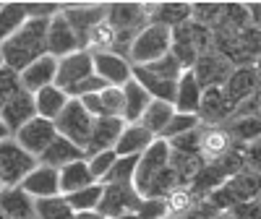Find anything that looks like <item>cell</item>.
<instances>
[{"label":"cell","mask_w":261,"mask_h":219,"mask_svg":"<svg viewBox=\"0 0 261 219\" xmlns=\"http://www.w3.org/2000/svg\"><path fill=\"white\" fill-rule=\"evenodd\" d=\"M170 144L165 139H154V144L139 157L134 188L141 199H167L175 188H186L178 183L175 172L170 167Z\"/></svg>","instance_id":"cell-1"},{"label":"cell","mask_w":261,"mask_h":219,"mask_svg":"<svg viewBox=\"0 0 261 219\" xmlns=\"http://www.w3.org/2000/svg\"><path fill=\"white\" fill-rule=\"evenodd\" d=\"M196 128H201L199 115H183V113H175V115H172V120L167 123V128L162 130V136H160V139L172 141V139H178V136L191 133V130H196Z\"/></svg>","instance_id":"cell-36"},{"label":"cell","mask_w":261,"mask_h":219,"mask_svg":"<svg viewBox=\"0 0 261 219\" xmlns=\"http://www.w3.org/2000/svg\"><path fill=\"white\" fill-rule=\"evenodd\" d=\"M92 123H94V118L84 110V104L79 99H71L68 104H65L63 113L58 115L55 130H58V136L68 139L79 149H86V144H89V133H92Z\"/></svg>","instance_id":"cell-6"},{"label":"cell","mask_w":261,"mask_h":219,"mask_svg":"<svg viewBox=\"0 0 261 219\" xmlns=\"http://www.w3.org/2000/svg\"><path fill=\"white\" fill-rule=\"evenodd\" d=\"M165 219H178V216H165Z\"/></svg>","instance_id":"cell-51"},{"label":"cell","mask_w":261,"mask_h":219,"mask_svg":"<svg viewBox=\"0 0 261 219\" xmlns=\"http://www.w3.org/2000/svg\"><path fill=\"white\" fill-rule=\"evenodd\" d=\"M89 76H94V60H92V52L89 50H79L68 58H60L58 60V76H55V86L60 92L68 94L71 99V92L81 81H86Z\"/></svg>","instance_id":"cell-9"},{"label":"cell","mask_w":261,"mask_h":219,"mask_svg":"<svg viewBox=\"0 0 261 219\" xmlns=\"http://www.w3.org/2000/svg\"><path fill=\"white\" fill-rule=\"evenodd\" d=\"M256 199H261V175H256L251 170H241L238 175H232L230 180H225L220 188L206 196V201L222 214L238 204L256 201Z\"/></svg>","instance_id":"cell-3"},{"label":"cell","mask_w":261,"mask_h":219,"mask_svg":"<svg viewBox=\"0 0 261 219\" xmlns=\"http://www.w3.org/2000/svg\"><path fill=\"white\" fill-rule=\"evenodd\" d=\"M125 128L123 118H97L92 123V133H89V144H86V157L99 154V151H113L120 133Z\"/></svg>","instance_id":"cell-16"},{"label":"cell","mask_w":261,"mask_h":219,"mask_svg":"<svg viewBox=\"0 0 261 219\" xmlns=\"http://www.w3.org/2000/svg\"><path fill=\"white\" fill-rule=\"evenodd\" d=\"M21 188H24L34 201H39V199H53V196H60V178H58V170L37 162V167H34V170L27 175V178H24Z\"/></svg>","instance_id":"cell-19"},{"label":"cell","mask_w":261,"mask_h":219,"mask_svg":"<svg viewBox=\"0 0 261 219\" xmlns=\"http://www.w3.org/2000/svg\"><path fill=\"white\" fill-rule=\"evenodd\" d=\"M6 139H11V133H8V128L3 125V120H0V141H6Z\"/></svg>","instance_id":"cell-47"},{"label":"cell","mask_w":261,"mask_h":219,"mask_svg":"<svg viewBox=\"0 0 261 219\" xmlns=\"http://www.w3.org/2000/svg\"><path fill=\"white\" fill-rule=\"evenodd\" d=\"M79 50H81V42H79L73 26L68 24V18L60 11L58 16H53L47 21V55L60 60V58H68Z\"/></svg>","instance_id":"cell-14"},{"label":"cell","mask_w":261,"mask_h":219,"mask_svg":"<svg viewBox=\"0 0 261 219\" xmlns=\"http://www.w3.org/2000/svg\"><path fill=\"white\" fill-rule=\"evenodd\" d=\"M24 6H27L29 18H53L63 11L58 3H24Z\"/></svg>","instance_id":"cell-44"},{"label":"cell","mask_w":261,"mask_h":219,"mask_svg":"<svg viewBox=\"0 0 261 219\" xmlns=\"http://www.w3.org/2000/svg\"><path fill=\"white\" fill-rule=\"evenodd\" d=\"M21 92H24V86H21V76L3 65V71H0V110H3Z\"/></svg>","instance_id":"cell-39"},{"label":"cell","mask_w":261,"mask_h":219,"mask_svg":"<svg viewBox=\"0 0 261 219\" xmlns=\"http://www.w3.org/2000/svg\"><path fill=\"white\" fill-rule=\"evenodd\" d=\"M134 214L139 219H165V216H170V209H167L165 199H141Z\"/></svg>","instance_id":"cell-41"},{"label":"cell","mask_w":261,"mask_h":219,"mask_svg":"<svg viewBox=\"0 0 261 219\" xmlns=\"http://www.w3.org/2000/svg\"><path fill=\"white\" fill-rule=\"evenodd\" d=\"M34 219H76V211L65 201V196L34 201Z\"/></svg>","instance_id":"cell-33"},{"label":"cell","mask_w":261,"mask_h":219,"mask_svg":"<svg viewBox=\"0 0 261 219\" xmlns=\"http://www.w3.org/2000/svg\"><path fill=\"white\" fill-rule=\"evenodd\" d=\"M34 167H37V159L27 154L16 144L13 136L0 141V180H3V185H21Z\"/></svg>","instance_id":"cell-7"},{"label":"cell","mask_w":261,"mask_h":219,"mask_svg":"<svg viewBox=\"0 0 261 219\" xmlns=\"http://www.w3.org/2000/svg\"><path fill=\"white\" fill-rule=\"evenodd\" d=\"M151 97L141 89V86L130 78L125 86H123V120L125 123H139L144 110L149 107Z\"/></svg>","instance_id":"cell-31"},{"label":"cell","mask_w":261,"mask_h":219,"mask_svg":"<svg viewBox=\"0 0 261 219\" xmlns=\"http://www.w3.org/2000/svg\"><path fill=\"white\" fill-rule=\"evenodd\" d=\"M27 6L24 3H0V45L8 42L21 26L27 24Z\"/></svg>","instance_id":"cell-32"},{"label":"cell","mask_w":261,"mask_h":219,"mask_svg":"<svg viewBox=\"0 0 261 219\" xmlns=\"http://www.w3.org/2000/svg\"><path fill=\"white\" fill-rule=\"evenodd\" d=\"M0 214L6 219H34V199L21 185H6L0 190Z\"/></svg>","instance_id":"cell-22"},{"label":"cell","mask_w":261,"mask_h":219,"mask_svg":"<svg viewBox=\"0 0 261 219\" xmlns=\"http://www.w3.org/2000/svg\"><path fill=\"white\" fill-rule=\"evenodd\" d=\"M151 144H154V136H151L149 130H144L139 123H125L113 151L118 157H141Z\"/></svg>","instance_id":"cell-25"},{"label":"cell","mask_w":261,"mask_h":219,"mask_svg":"<svg viewBox=\"0 0 261 219\" xmlns=\"http://www.w3.org/2000/svg\"><path fill=\"white\" fill-rule=\"evenodd\" d=\"M144 68L149 73H154L157 78H165V81H178L183 76V65L178 63V58L172 52L160 58V60H154V63H149V65H144Z\"/></svg>","instance_id":"cell-38"},{"label":"cell","mask_w":261,"mask_h":219,"mask_svg":"<svg viewBox=\"0 0 261 219\" xmlns=\"http://www.w3.org/2000/svg\"><path fill=\"white\" fill-rule=\"evenodd\" d=\"M212 29L196 24V21H186L183 26L172 29V47L170 52L178 58V63L183 65V71H191L193 63L199 60L206 50H212Z\"/></svg>","instance_id":"cell-4"},{"label":"cell","mask_w":261,"mask_h":219,"mask_svg":"<svg viewBox=\"0 0 261 219\" xmlns=\"http://www.w3.org/2000/svg\"><path fill=\"white\" fill-rule=\"evenodd\" d=\"M3 188H6V185H3V180H0V190H3Z\"/></svg>","instance_id":"cell-50"},{"label":"cell","mask_w":261,"mask_h":219,"mask_svg":"<svg viewBox=\"0 0 261 219\" xmlns=\"http://www.w3.org/2000/svg\"><path fill=\"white\" fill-rule=\"evenodd\" d=\"M118 219H139L136 214H123V216H118Z\"/></svg>","instance_id":"cell-48"},{"label":"cell","mask_w":261,"mask_h":219,"mask_svg":"<svg viewBox=\"0 0 261 219\" xmlns=\"http://www.w3.org/2000/svg\"><path fill=\"white\" fill-rule=\"evenodd\" d=\"M222 13H225L222 3H191V18L196 21V24L206 26V29H212L214 24H220Z\"/></svg>","instance_id":"cell-37"},{"label":"cell","mask_w":261,"mask_h":219,"mask_svg":"<svg viewBox=\"0 0 261 219\" xmlns=\"http://www.w3.org/2000/svg\"><path fill=\"white\" fill-rule=\"evenodd\" d=\"M139 201H141V196L136 193L134 185H105L97 211L107 219H118L123 214H134Z\"/></svg>","instance_id":"cell-13"},{"label":"cell","mask_w":261,"mask_h":219,"mask_svg":"<svg viewBox=\"0 0 261 219\" xmlns=\"http://www.w3.org/2000/svg\"><path fill=\"white\" fill-rule=\"evenodd\" d=\"M63 16L73 26L81 50H92L97 34L105 26V6H68L63 8Z\"/></svg>","instance_id":"cell-8"},{"label":"cell","mask_w":261,"mask_h":219,"mask_svg":"<svg viewBox=\"0 0 261 219\" xmlns=\"http://www.w3.org/2000/svg\"><path fill=\"white\" fill-rule=\"evenodd\" d=\"M76 219H107V216H102L99 211H84V214H76Z\"/></svg>","instance_id":"cell-46"},{"label":"cell","mask_w":261,"mask_h":219,"mask_svg":"<svg viewBox=\"0 0 261 219\" xmlns=\"http://www.w3.org/2000/svg\"><path fill=\"white\" fill-rule=\"evenodd\" d=\"M34 118H37V107H34V94H29V92L16 94L3 110H0V120H3V125L8 128L11 136Z\"/></svg>","instance_id":"cell-20"},{"label":"cell","mask_w":261,"mask_h":219,"mask_svg":"<svg viewBox=\"0 0 261 219\" xmlns=\"http://www.w3.org/2000/svg\"><path fill=\"white\" fill-rule=\"evenodd\" d=\"M92 60H94V76H99L107 86L123 89V86L134 78V65H130V60L118 55V52L97 50V52H92Z\"/></svg>","instance_id":"cell-12"},{"label":"cell","mask_w":261,"mask_h":219,"mask_svg":"<svg viewBox=\"0 0 261 219\" xmlns=\"http://www.w3.org/2000/svg\"><path fill=\"white\" fill-rule=\"evenodd\" d=\"M235 115V107L227 102L222 89H204L201 107H199V120L201 125H225Z\"/></svg>","instance_id":"cell-21"},{"label":"cell","mask_w":261,"mask_h":219,"mask_svg":"<svg viewBox=\"0 0 261 219\" xmlns=\"http://www.w3.org/2000/svg\"><path fill=\"white\" fill-rule=\"evenodd\" d=\"M136 167H139V157H118L110 172H107V178L102 180V185H134Z\"/></svg>","instance_id":"cell-34"},{"label":"cell","mask_w":261,"mask_h":219,"mask_svg":"<svg viewBox=\"0 0 261 219\" xmlns=\"http://www.w3.org/2000/svg\"><path fill=\"white\" fill-rule=\"evenodd\" d=\"M47 21L50 18H27V24L0 45V58L6 68L21 73L27 65L47 55Z\"/></svg>","instance_id":"cell-2"},{"label":"cell","mask_w":261,"mask_h":219,"mask_svg":"<svg viewBox=\"0 0 261 219\" xmlns=\"http://www.w3.org/2000/svg\"><path fill=\"white\" fill-rule=\"evenodd\" d=\"M68 94L60 92L58 86H47V89H42L34 94V107H37V118H45L50 123L58 120V115L65 110V104H68Z\"/></svg>","instance_id":"cell-29"},{"label":"cell","mask_w":261,"mask_h":219,"mask_svg":"<svg viewBox=\"0 0 261 219\" xmlns=\"http://www.w3.org/2000/svg\"><path fill=\"white\" fill-rule=\"evenodd\" d=\"M58 178H60V196H71L86 185H92L97 183L92 178V172H89V165H86V159L81 162H71V165H65L58 170Z\"/></svg>","instance_id":"cell-27"},{"label":"cell","mask_w":261,"mask_h":219,"mask_svg":"<svg viewBox=\"0 0 261 219\" xmlns=\"http://www.w3.org/2000/svg\"><path fill=\"white\" fill-rule=\"evenodd\" d=\"M232 71H235V65L227 60V55L217 52V50H206L191 68L196 81L201 84V89H222Z\"/></svg>","instance_id":"cell-10"},{"label":"cell","mask_w":261,"mask_h":219,"mask_svg":"<svg viewBox=\"0 0 261 219\" xmlns=\"http://www.w3.org/2000/svg\"><path fill=\"white\" fill-rule=\"evenodd\" d=\"M79 102L94 120L97 118H123V89H118V86H105L99 94H89Z\"/></svg>","instance_id":"cell-18"},{"label":"cell","mask_w":261,"mask_h":219,"mask_svg":"<svg viewBox=\"0 0 261 219\" xmlns=\"http://www.w3.org/2000/svg\"><path fill=\"white\" fill-rule=\"evenodd\" d=\"M172 115H175V107H172L170 102H157V99H151L149 107L144 110V115L139 120V125L144 130H149L154 139L162 136V130L167 128V123L172 120Z\"/></svg>","instance_id":"cell-30"},{"label":"cell","mask_w":261,"mask_h":219,"mask_svg":"<svg viewBox=\"0 0 261 219\" xmlns=\"http://www.w3.org/2000/svg\"><path fill=\"white\" fill-rule=\"evenodd\" d=\"M102 183H92V185H86V188H81V190H76V193H71V196H65V201L71 204V209L76 211V214H84V211H97V206H99V199H102Z\"/></svg>","instance_id":"cell-35"},{"label":"cell","mask_w":261,"mask_h":219,"mask_svg":"<svg viewBox=\"0 0 261 219\" xmlns=\"http://www.w3.org/2000/svg\"><path fill=\"white\" fill-rule=\"evenodd\" d=\"M81 159H86L84 149H79V146H76V144H71L68 139L58 136V139L47 146V151H45V154H42L37 162H39V165H47V167L60 170V167H65V165H71V162H81Z\"/></svg>","instance_id":"cell-26"},{"label":"cell","mask_w":261,"mask_h":219,"mask_svg":"<svg viewBox=\"0 0 261 219\" xmlns=\"http://www.w3.org/2000/svg\"><path fill=\"white\" fill-rule=\"evenodd\" d=\"M0 71H3V58H0Z\"/></svg>","instance_id":"cell-49"},{"label":"cell","mask_w":261,"mask_h":219,"mask_svg":"<svg viewBox=\"0 0 261 219\" xmlns=\"http://www.w3.org/2000/svg\"><path fill=\"white\" fill-rule=\"evenodd\" d=\"M118 159L115 151H99V154H92V157H86V165H89V172H92V178L97 183H102L107 178V172H110L113 162Z\"/></svg>","instance_id":"cell-40"},{"label":"cell","mask_w":261,"mask_h":219,"mask_svg":"<svg viewBox=\"0 0 261 219\" xmlns=\"http://www.w3.org/2000/svg\"><path fill=\"white\" fill-rule=\"evenodd\" d=\"M258 81H261V73H258L256 65H238L230 73V78L225 81L222 92H225L227 102L238 110V107H243V102H248L256 94Z\"/></svg>","instance_id":"cell-15"},{"label":"cell","mask_w":261,"mask_h":219,"mask_svg":"<svg viewBox=\"0 0 261 219\" xmlns=\"http://www.w3.org/2000/svg\"><path fill=\"white\" fill-rule=\"evenodd\" d=\"M225 133L230 136V141L235 144V146H246V144H251V141H256L258 136H261V118H256V115H246V118H230L225 125Z\"/></svg>","instance_id":"cell-28"},{"label":"cell","mask_w":261,"mask_h":219,"mask_svg":"<svg viewBox=\"0 0 261 219\" xmlns=\"http://www.w3.org/2000/svg\"><path fill=\"white\" fill-rule=\"evenodd\" d=\"M241 151H243V165H248L251 172L261 175V136H258L256 141L246 144Z\"/></svg>","instance_id":"cell-43"},{"label":"cell","mask_w":261,"mask_h":219,"mask_svg":"<svg viewBox=\"0 0 261 219\" xmlns=\"http://www.w3.org/2000/svg\"><path fill=\"white\" fill-rule=\"evenodd\" d=\"M170 47H172V32L165 26H157V24H146L136 34V39L130 42L128 60L134 68H144V65L170 55Z\"/></svg>","instance_id":"cell-5"},{"label":"cell","mask_w":261,"mask_h":219,"mask_svg":"<svg viewBox=\"0 0 261 219\" xmlns=\"http://www.w3.org/2000/svg\"><path fill=\"white\" fill-rule=\"evenodd\" d=\"M201 97H204V89L201 84L196 81V76L191 71H183V76L178 78L175 84V113H183V115H199V107H201Z\"/></svg>","instance_id":"cell-23"},{"label":"cell","mask_w":261,"mask_h":219,"mask_svg":"<svg viewBox=\"0 0 261 219\" xmlns=\"http://www.w3.org/2000/svg\"><path fill=\"white\" fill-rule=\"evenodd\" d=\"M246 8H248V21H253V26L261 29V3H251Z\"/></svg>","instance_id":"cell-45"},{"label":"cell","mask_w":261,"mask_h":219,"mask_svg":"<svg viewBox=\"0 0 261 219\" xmlns=\"http://www.w3.org/2000/svg\"><path fill=\"white\" fill-rule=\"evenodd\" d=\"M227 219H261V199L256 201H246V204H238L230 211H225Z\"/></svg>","instance_id":"cell-42"},{"label":"cell","mask_w":261,"mask_h":219,"mask_svg":"<svg viewBox=\"0 0 261 219\" xmlns=\"http://www.w3.org/2000/svg\"><path fill=\"white\" fill-rule=\"evenodd\" d=\"M16 144L27 151V154H32L34 159H39L42 154L47 151V146L58 139V130H55V123L45 120V118H34L29 120L24 128H18L13 133Z\"/></svg>","instance_id":"cell-11"},{"label":"cell","mask_w":261,"mask_h":219,"mask_svg":"<svg viewBox=\"0 0 261 219\" xmlns=\"http://www.w3.org/2000/svg\"><path fill=\"white\" fill-rule=\"evenodd\" d=\"M21 76V86H24V92L29 94H37L42 89H47V86H55V76H58V60L53 55H45L34 60L32 65H27L24 71L18 73Z\"/></svg>","instance_id":"cell-17"},{"label":"cell","mask_w":261,"mask_h":219,"mask_svg":"<svg viewBox=\"0 0 261 219\" xmlns=\"http://www.w3.org/2000/svg\"><path fill=\"white\" fill-rule=\"evenodd\" d=\"M149 24H157L165 29H178L186 21H191V3H151L146 6Z\"/></svg>","instance_id":"cell-24"}]
</instances>
